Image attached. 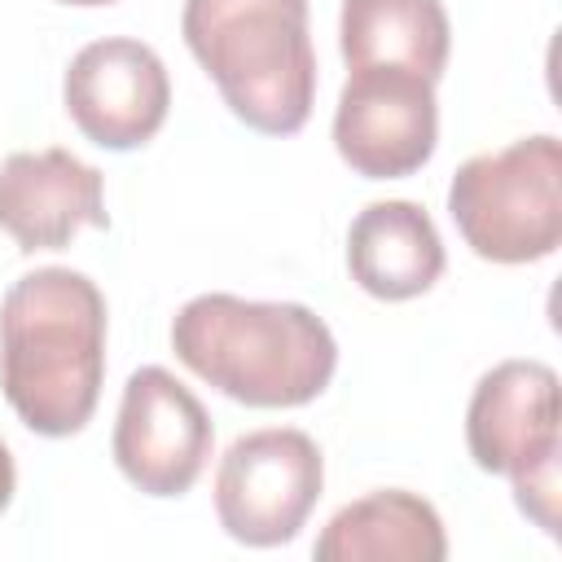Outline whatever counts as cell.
Returning <instances> with one entry per match:
<instances>
[{
	"instance_id": "cell-15",
	"label": "cell",
	"mask_w": 562,
	"mask_h": 562,
	"mask_svg": "<svg viewBox=\"0 0 562 562\" xmlns=\"http://www.w3.org/2000/svg\"><path fill=\"white\" fill-rule=\"evenodd\" d=\"M57 4H79V9H97V4H114V0H57Z\"/></svg>"
},
{
	"instance_id": "cell-4",
	"label": "cell",
	"mask_w": 562,
	"mask_h": 562,
	"mask_svg": "<svg viewBox=\"0 0 562 562\" xmlns=\"http://www.w3.org/2000/svg\"><path fill=\"white\" fill-rule=\"evenodd\" d=\"M448 215L461 241L487 263H536L562 241V145L522 136L496 154H474L448 184Z\"/></svg>"
},
{
	"instance_id": "cell-13",
	"label": "cell",
	"mask_w": 562,
	"mask_h": 562,
	"mask_svg": "<svg viewBox=\"0 0 562 562\" xmlns=\"http://www.w3.org/2000/svg\"><path fill=\"white\" fill-rule=\"evenodd\" d=\"M338 48L351 70L395 66L439 83L452 53L448 9L443 0H342Z\"/></svg>"
},
{
	"instance_id": "cell-6",
	"label": "cell",
	"mask_w": 562,
	"mask_h": 562,
	"mask_svg": "<svg viewBox=\"0 0 562 562\" xmlns=\"http://www.w3.org/2000/svg\"><path fill=\"white\" fill-rule=\"evenodd\" d=\"M325 461L312 435L294 426L250 430L228 443L215 470V518L250 549L290 544L321 501Z\"/></svg>"
},
{
	"instance_id": "cell-5",
	"label": "cell",
	"mask_w": 562,
	"mask_h": 562,
	"mask_svg": "<svg viewBox=\"0 0 562 562\" xmlns=\"http://www.w3.org/2000/svg\"><path fill=\"white\" fill-rule=\"evenodd\" d=\"M465 448L479 470L514 483L518 509L558 536V373L544 360H501L465 408Z\"/></svg>"
},
{
	"instance_id": "cell-14",
	"label": "cell",
	"mask_w": 562,
	"mask_h": 562,
	"mask_svg": "<svg viewBox=\"0 0 562 562\" xmlns=\"http://www.w3.org/2000/svg\"><path fill=\"white\" fill-rule=\"evenodd\" d=\"M13 492H18V470H13V457H9V448H4V439H0V514L9 509Z\"/></svg>"
},
{
	"instance_id": "cell-7",
	"label": "cell",
	"mask_w": 562,
	"mask_h": 562,
	"mask_svg": "<svg viewBox=\"0 0 562 562\" xmlns=\"http://www.w3.org/2000/svg\"><path fill=\"white\" fill-rule=\"evenodd\" d=\"M439 145L435 83L395 70H351L334 110V149L364 180H404L430 162Z\"/></svg>"
},
{
	"instance_id": "cell-8",
	"label": "cell",
	"mask_w": 562,
	"mask_h": 562,
	"mask_svg": "<svg viewBox=\"0 0 562 562\" xmlns=\"http://www.w3.org/2000/svg\"><path fill=\"white\" fill-rule=\"evenodd\" d=\"M215 430L202 400L162 364L127 378L114 422V465L145 496H184L206 470Z\"/></svg>"
},
{
	"instance_id": "cell-2",
	"label": "cell",
	"mask_w": 562,
	"mask_h": 562,
	"mask_svg": "<svg viewBox=\"0 0 562 562\" xmlns=\"http://www.w3.org/2000/svg\"><path fill=\"white\" fill-rule=\"evenodd\" d=\"M171 351L246 408L312 404L338 369V342L312 307L237 294L189 299L171 321Z\"/></svg>"
},
{
	"instance_id": "cell-1",
	"label": "cell",
	"mask_w": 562,
	"mask_h": 562,
	"mask_svg": "<svg viewBox=\"0 0 562 562\" xmlns=\"http://www.w3.org/2000/svg\"><path fill=\"white\" fill-rule=\"evenodd\" d=\"M105 382V294L75 268H35L0 299V386L26 430L79 435Z\"/></svg>"
},
{
	"instance_id": "cell-9",
	"label": "cell",
	"mask_w": 562,
	"mask_h": 562,
	"mask_svg": "<svg viewBox=\"0 0 562 562\" xmlns=\"http://www.w3.org/2000/svg\"><path fill=\"white\" fill-rule=\"evenodd\" d=\"M61 101L75 127L101 149H140L158 136L171 110L162 57L127 35L83 44L61 79Z\"/></svg>"
},
{
	"instance_id": "cell-11",
	"label": "cell",
	"mask_w": 562,
	"mask_h": 562,
	"mask_svg": "<svg viewBox=\"0 0 562 562\" xmlns=\"http://www.w3.org/2000/svg\"><path fill=\"white\" fill-rule=\"evenodd\" d=\"M347 268H351V281L382 303L417 299L443 277L439 228L417 202H404V198L369 202L351 220Z\"/></svg>"
},
{
	"instance_id": "cell-10",
	"label": "cell",
	"mask_w": 562,
	"mask_h": 562,
	"mask_svg": "<svg viewBox=\"0 0 562 562\" xmlns=\"http://www.w3.org/2000/svg\"><path fill=\"white\" fill-rule=\"evenodd\" d=\"M101 171L70 149H22L0 162V228L22 255L61 250L83 228H105Z\"/></svg>"
},
{
	"instance_id": "cell-12",
	"label": "cell",
	"mask_w": 562,
	"mask_h": 562,
	"mask_svg": "<svg viewBox=\"0 0 562 562\" xmlns=\"http://www.w3.org/2000/svg\"><path fill=\"white\" fill-rule=\"evenodd\" d=\"M316 562H443L448 536L430 501L404 487L342 505L312 544Z\"/></svg>"
},
{
	"instance_id": "cell-3",
	"label": "cell",
	"mask_w": 562,
	"mask_h": 562,
	"mask_svg": "<svg viewBox=\"0 0 562 562\" xmlns=\"http://www.w3.org/2000/svg\"><path fill=\"white\" fill-rule=\"evenodd\" d=\"M180 35L250 132L294 136L312 119L307 0H184Z\"/></svg>"
}]
</instances>
